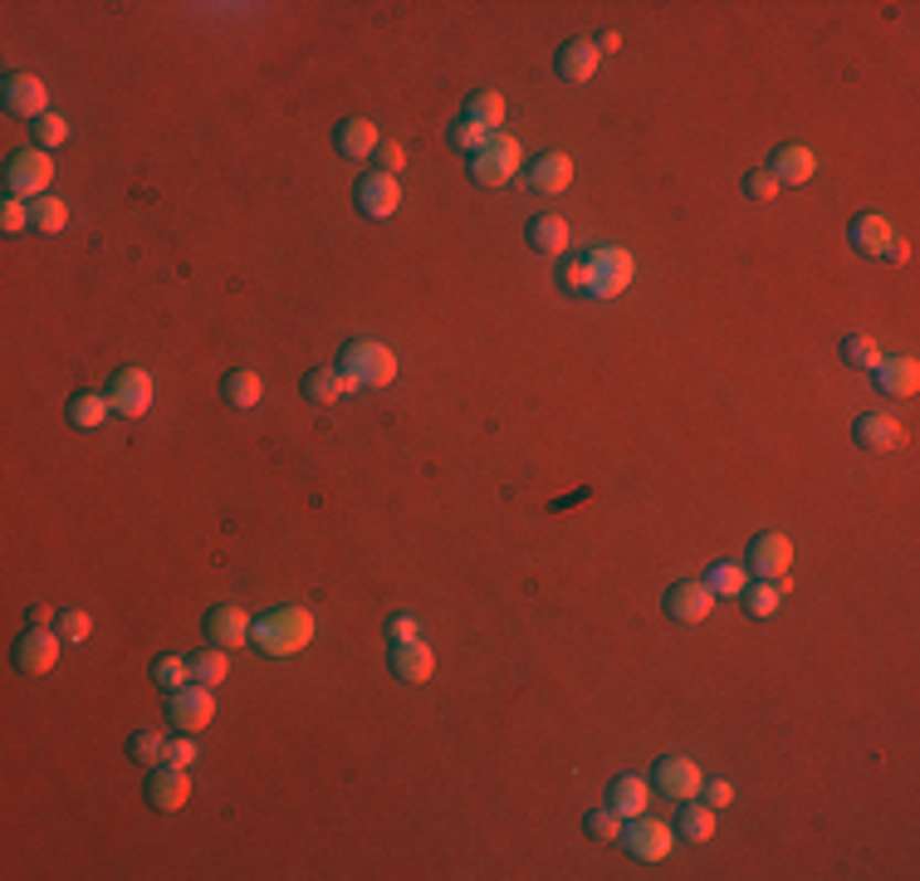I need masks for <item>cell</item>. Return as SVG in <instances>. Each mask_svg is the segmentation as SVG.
<instances>
[{"label":"cell","instance_id":"1","mask_svg":"<svg viewBox=\"0 0 920 881\" xmlns=\"http://www.w3.org/2000/svg\"><path fill=\"white\" fill-rule=\"evenodd\" d=\"M250 641H255L265 657H294L314 641V613L299 603H284V607H269L255 627H250Z\"/></svg>","mask_w":920,"mask_h":881},{"label":"cell","instance_id":"2","mask_svg":"<svg viewBox=\"0 0 920 881\" xmlns=\"http://www.w3.org/2000/svg\"><path fill=\"white\" fill-rule=\"evenodd\" d=\"M847 241H852V251L867 255V259H886V265L906 259V235L891 225V216H877V211H861V216H852Z\"/></svg>","mask_w":920,"mask_h":881},{"label":"cell","instance_id":"3","mask_svg":"<svg viewBox=\"0 0 920 881\" xmlns=\"http://www.w3.org/2000/svg\"><path fill=\"white\" fill-rule=\"evenodd\" d=\"M583 259H588V275H593V285H588L593 299H617L632 285V275H637V259H632V251H622V245H588Z\"/></svg>","mask_w":920,"mask_h":881},{"label":"cell","instance_id":"4","mask_svg":"<svg viewBox=\"0 0 920 881\" xmlns=\"http://www.w3.org/2000/svg\"><path fill=\"white\" fill-rule=\"evenodd\" d=\"M519 167H525V152H519V138H509V132H490V142L470 157V177L480 187H509L519 177Z\"/></svg>","mask_w":920,"mask_h":881},{"label":"cell","instance_id":"5","mask_svg":"<svg viewBox=\"0 0 920 881\" xmlns=\"http://www.w3.org/2000/svg\"><path fill=\"white\" fill-rule=\"evenodd\" d=\"M338 368L353 372L362 388H388L396 378V353L388 343H372V338H353V343H343V353H338Z\"/></svg>","mask_w":920,"mask_h":881},{"label":"cell","instance_id":"6","mask_svg":"<svg viewBox=\"0 0 920 881\" xmlns=\"http://www.w3.org/2000/svg\"><path fill=\"white\" fill-rule=\"evenodd\" d=\"M54 182V157L44 147H20L6 167V197H25V201H40L44 191Z\"/></svg>","mask_w":920,"mask_h":881},{"label":"cell","instance_id":"7","mask_svg":"<svg viewBox=\"0 0 920 881\" xmlns=\"http://www.w3.org/2000/svg\"><path fill=\"white\" fill-rule=\"evenodd\" d=\"M167 720H172L181 734L207 730L211 720H215V686L187 681L181 691H172V700H167Z\"/></svg>","mask_w":920,"mask_h":881},{"label":"cell","instance_id":"8","mask_svg":"<svg viewBox=\"0 0 920 881\" xmlns=\"http://www.w3.org/2000/svg\"><path fill=\"white\" fill-rule=\"evenodd\" d=\"M622 847H627L637 862H666L672 857V847H676V828H666L662 818H632L627 828H622V838H617Z\"/></svg>","mask_w":920,"mask_h":881},{"label":"cell","instance_id":"9","mask_svg":"<svg viewBox=\"0 0 920 881\" xmlns=\"http://www.w3.org/2000/svg\"><path fill=\"white\" fill-rule=\"evenodd\" d=\"M157 388H152V372L142 368H118L108 378V402L118 416H147V406H152Z\"/></svg>","mask_w":920,"mask_h":881},{"label":"cell","instance_id":"10","mask_svg":"<svg viewBox=\"0 0 920 881\" xmlns=\"http://www.w3.org/2000/svg\"><path fill=\"white\" fill-rule=\"evenodd\" d=\"M10 661H15L20 676H44L54 671V661H60V631L50 627H25V637H15V651H10Z\"/></svg>","mask_w":920,"mask_h":881},{"label":"cell","instance_id":"11","mask_svg":"<svg viewBox=\"0 0 920 881\" xmlns=\"http://www.w3.org/2000/svg\"><path fill=\"white\" fill-rule=\"evenodd\" d=\"M793 563V544L789 534H779V529H764V534H754V544L744 553V569L754 573V579H783Z\"/></svg>","mask_w":920,"mask_h":881},{"label":"cell","instance_id":"12","mask_svg":"<svg viewBox=\"0 0 920 881\" xmlns=\"http://www.w3.org/2000/svg\"><path fill=\"white\" fill-rule=\"evenodd\" d=\"M142 798H147L152 808H162V813L187 808V798H191V778H187V769H177V764H157V769H147Z\"/></svg>","mask_w":920,"mask_h":881},{"label":"cell","instance_id":"13","mask_svg":"<svg viewBox=\"0 0 920 881\" xmlns=\"http://www.w3.org/2000/svg\"><path fill=\"white\" fill-rule=\"evenodd\" d=\"M358 211L368 221H392L396 211H402V187H396V177L388 172H368L358 182Z\"/></svg>","mask_w":920,"mask_h":881},{"label":"cell","instance_id":"14","mask_svg":"<svg viewBox=\"0 0 920 881\" xmlns=\"http://www.w3.org/2000/svg\"><path fill=\"white\" fill-rule=\"evenodd\" d=\"M0 98H6V108L15 113V118H30V123H40L44 113H50V88H44L35 74H10Z\"/></svg>","mask_w":920,"mask_h":881},{"label":"cell","instance_id":"15","mask_svg":"<svg viewBox=\"0 0 920 881\" xmlns=\"http://www.w3.org/2000/svg\"><path fill=\"white\" fill-rule=\"evenodd\" d=\"M666 613H672L676 623H706V617L715 613V593H710V583H706V579H686V583H676L672 593H666Z\"/></svg>","mask_w":920,"mask_h":881},{"label":"cell","instance_id":"16","mask_svg":"<svg viewBox=\"0 0 920 881\" xmlns=\"http://www.w3.org/2000/svg\"><path fill=\"white\" fill-rule=\"evenodd\" d=\"M392 676L406 686H426L431 676H436V651H431L422 637L392 641Z\"/></svg>","mask_w":920,"mask_h":881},{"label":"cell","instance_id":"17","mask_svg":"<svg viewBox=\"0 0 920 881\" xmlns=\"http://www.w3.org/2000/svg\"><path fill=\"white\" fill-rule=\"evenodd\" d=\"M700 784H706V774H700L696 760H680V754H672V760L656 764V788H662L666 798H676V804L700 798Z\"/></svg>","mask_w":920,"mask_h":881},{"label":"cell","instance_id":"18","mask_svg":"<svg viewBox=\"0 0 920 881\" xmlns=\"http://www.w3.org/2000/svg\"><path fill=\"white\" fill-rule=\"evenodd\" d=\"M250 613L245 607H235V603H221V607H211L207 613V641L211 647H225V651H235V647H245L250 641Z\"/></svg>","mask_w":920,"mask_h":881},{"label":"cell","instance_id":"19","mask_svg":"<svg viewBox=\"0 0 920 881\" xmlns=\"http://www.w3.org/2000/svg\"><path fill=\"white\" fill-rule=\"evenodd\" d=\"M871 382H877V392H886V397H916L920 392V363L911 353L881 358V363L871 368Z\"/></svg>","mask_w":920,"mask_h":881},{"label":"cell","instance_id":"20","mask_svg":"<svg viewBox=\"0 0 920 881\" xmlns=\"http://www.w3.org/2000/svg\"><path fill=\"white\" fill-rule=\"evenodd\" d=\"M901 436L906 432L891 412H867V416H857V426H852V440H857L861 450H896Z\"/></svg>","mask_w":920,"mask_h":881},{"label":"cell","instance_id":"21","mask_svg":"<svg viewBox=\"0 0 920 881\" xmlns=\"http://www.w3.org/2000/svg\"><path fill=\"white\" fill-rule=\"evenodd\" d=\"M362 388V382L353 378V372H343V368H314L309 378H304V397L309 402H343V397H353V392Z\"/></svg>","mask_w":920,"mask_h":881},{"label":"cell","instance_id":"22","mask_svg":"<svg viewBox=\"0 0 920 881\" xmlns=\"http://www.w3.org/2000/svg\"><path fill=\"white\" fill-rule=\"evenodd\" d=\"M378 142H382V132H378V123H368V118H343L334 128V147L343 157H353V162H368V157L378 152Z\"/></svg>","mask_w":920,"mask_h":881},{"label":"cell","instance_id":"23","mask_svg":"<svg viewBox=\"0 0 920 881\" xmlns=\"http://www.w3.org/2000/svg\"><path fill=\"white\" fill-rule=\"evenodd\" d=\"M769 172L779 177V187H803V182H813V172H817V157H813V147H803V142H789V147H779V152H774V162H769Z\"/></svg>","mask_w":920,"mask_h":881},{"label":"cell","instance_id":"24","mask_svg":"<svg viewBox=\"0 0 920 881\" xmlns=\"http://www.w3.org/2000/svg\"><path fill=\"white\" fill-rule=\"evenodd\" d=\"M529 187L543 191V197H559V191L573 187V157L568 152H543L539 162H529Z\"/></svg>","mask_w":920,"mask_h":881},{"label":"cell","instance_id":"25","mask_svg":"<svg viewBox=\"0 0 920 881\" xmlns=\"http://www.w3.org/2000/svg\"><path fill=\"white\" fill-rule=\"evenodd\" d=\"M598 74V44L593 40H568L559 50V78L563 84H588Z\"/></svg>","mask_w":920,"mask_h":881},{"label":"cell","instance_id":"26","mask_svg":"<svg viewBox=\"0 0 920 881\" xmlns=\"http://www.w3.org/2000/svg\"><path fill=\"white\" fill-rule=\"evenodd\" d=\"M525 241H529V251H539V255H563L568 251V221L553 216V211H543V216H533L525 225Z\"/></svg>","mask_w":920,"mask_h":881},{"label":"cell","instance_id":"27","mask_svg":"<svg viewBox=\"0 0 920 881\" xmlns=\"http://www.w3.org/2000/svg\"><path fill=\"white\" fill-rule=\"evenodd\" d=\"M607 794H612V808H617L622 818H642L646 804H652V788H646L642 774H617Z\"/></svg>","mask_w":920,"mask_h":881},{"label":"cell","instance_id":"28","mask_svg":"<svg viewBox=\"0 0 920 881\" xmlns=\"http://www.w3.org/2000/svg\"><path fill=\"white\" fill-rule=\"evenodd\" d=\"M221 397L231 402L235 412H250V406H260V397H265V382H260V372L235 368V372L221 378Z\"/></svg>","mask_w":920,"mask_h":881},{"label":"cell","instance_id":"29","mask_svg":"<svg viewBox=\"0 0 920 881\" xmlns=\"http://www.w3.org/2000/svg\"><path fill=\"white\" fill-rule=\"evenodd\" d=\"M108 412H113L108 392H78V397H70V406H64L70 426H78V432H98V426L108 422Z\"/></svg>","mask_w":920,"mask_h":881},{"label":"cell","instance_id":"30","mask_svg":"<svg viewBox=\"0 0 920 881\" xmlns=\"http://www.w3.org/2000/svg\"><path fill=\"white\" fill-rule=\"evenodd\" d=\"M783 593H789V583H783V579H759V583H749L740 597H744L749 617H774L783 607Z\"/></svg>","mask_w":920,"mask_h":881},{"label":"cell","instance_id":"31","mask_svg":"<svg viewBox=\"0 0 920 881\" xmlns=\"http://www.w3.org/2000/svg\"><path fill=\"white\" fill-rule=\"evenodd\" d=\"M505 94H495V88H475L470 94V104H465V118H475L480 128H490V132H499L505 128Z\"/></svg>","mask_w":920,"mask_h":881},{"label":"cell","instance_id":"32","mask_svg":"<svg viewBox=\"0 0 920 881\" xmlns=\"http://www.w3.org/2000/svg\"><path fill=\"white\" fill-rule=\"evenodd\" d=\"M706 583H710V593L715 597H740L744 587H749V569L740 559H720L715 569L706 573Z\"/></svg>","mask_w":920,"mask_h":881},{"label":"cell","instance_id":"33","mask_svg":"<svg viewBox=\"0 0 920 881\" xmlns=\"http://www.w3.org/2000/svg\"><path fill=\"white\" fill-rule=\"evenodd\" d=\"M680 838L690 842H710L715 838V808L700 804V798H686V808H680Z\"/></svg>","mask_w":920,"mask_h":881},{"label":"cell","instance_id":"34","mask_svg":"<svg viewBox=\"0 0 920 881\" xmlns=\"http://www.w3.org/2000/svg\"><path fill=\"white\" fill-rule=\"evenodd\" d=\"M225 676H231V657H225V647H211V641H207V651H197V657H191V681L225 686Z\"/></svg>","mask_w":920,"mask_h":881},{"label":"cell","instance_id":"35","mask_svg":"<svg viewBox=\"0 0 920 881\" xmlns=\"http://www.w3.org/2000/svg\"><path fill=\"white\" fill-rule=\"evenodd\" d=\"M30 225H35L40 235H60L64 225H70V206H64L60 197H40V201H30Z\"/></svg>","mask_w":920,"mask_h":881},{"label":"cell","instance_id":"36","mask_svg":"<svg viewBox=\"0 0 920 881\" xmlns=\"http://www.w3.org/2000/svg\"><path fill=\"white\" fill-rule=\"evenodd\" d=\"M622 828H627V818H622V813L612 808V804H607V808H593V813L583 818V832H588L593 842H617V838H622Z\"/></svg>","mask_w":920,"mask_h":881},{"label":"cell","instance_id":"37","mask_svg":"<svg viewBox=\"0 0 920 881\" xmlns=\"http://www.w3.org/2000/svg\"><path fill=\"white\" fill-rule=\"evenodd\" d=\"M128 760L147 764V769H157V764H167V740L157 730H138L128 740Z\"/></svg>","mask_w":920,"mask_h":881},{"label":"cell","instance_id":"38","mask_svg":"<svg viewBox=\"0 0 920 881\" xmlns=\"http://www.w3.org/2000/svg\"><path fill=\"white\" fill-rule=\"evenodd\" d=\"M446 142L456 147V152H465V157H475V152H480L485 142H490V128H480V123H475V118H461V123H451Z\"/></svg>","mask_w":920,"mask_h":881},{"label":"cell","instance_id":"39","mask_svg":"<svg viewBox=\"0 0 920 881\" xmlns=\"http://www.w3.org/2000/svg\"><path fill=\"white\" fill-rule=\"evenodd\" d=\"M843 358L852 368H877L881 363V348H877V338H867V333H852V338H843Z\"/></svg>","mask_w":920,"mask_h":881},{"label":"cell","instance_id":"40","mask_svg":"<svg viewBox=\"0 0 920 881\" xmlns=\"http://www.w3.org/2000/svg\"><path fill=\"white\" fill-rule=\"evenodd\" d=\"M152 676H157V686H162V691H181V686L191 681V661L187 657H157Z\"/></svg>","mask_w":920,"mask_h":881},{"label":"cell","instance_id":"41","mask_svg":"<svg viewBox=\"0 0 920 881\" xmlns=\"http://www.w3.org/2000/svg\"><path fill=\"white\" fill-rule=\"evenodd\" d=\"M54 631L70 637V641H88V637H94V617H88L84 607H64V613L54 617Z\"/></svg>","mask_w":920,"mask_h":881},{"label":"cell","instance_id":"42","mask_svg":"<svg viewBox=\"0 0 920 881\" xmlns=\"http://www.w3.org/2000/svg\"><path fill=\"white\" fill-rule=\"evenodd\" d=\"M559 285H563L568 294H588L593 275H588V259H583V255H563V259H559Z\"/></svg>","mask_w":920,"mask_h":881},{"label":"cell","instance_id":"43","mask_svg":"<svg viewBox=\"0 0 920 881\" xmlns=\"http://www.w3.org/2000/svg\"><path fill=\"white\" fill-rule=\"evenodd\" d=\"M60 142H70V118H60V113H44V118L35 123V147H60Z\"/></svg>","mask_w":920,"mask_h":881},{"label":"cell","instance_id":"44","mask_svg":"<svg viewBox=\"0 0 920 881\" xmlns=\"http://www.w3.org/2000/svg\"><path fill=\"white\" fill-rule=\"evenodd\" d=\"M25 225H30V201L25 197H6V201H0V231L20 235Z\"/></svg>","mask_w":920,"mask_h":881},{"label":"cell","instance_id":"45","mask_svg":"<svg viewBox=\"0 0 920 881\" xmlns=\"http://www.w3.org/2000/svg\"><path fill=\"white\" fill-rule=\"evenodd\" d=\"M744 197L749 201H774L779 197V177L769 172V167H754V172L744 177Z\"/></svg>","mask_w":920,"mask_h":881},{"label":"cell","instance_id":"46","mask_svg":"<svg viewBox=\"0 0 920 881\" xmlns=\"http://www.w3.org/2000/svg\"><path fill=\"white\" fill-rule=\"evenodd\" d=\"M201 760L197 740L191 734H181V740H167V764H177V769H191V764Z\"/></svg>","mask_w":920,"mask_h":881},{"label":"cell","instance_id":"47","mask_svg":"<svg viewBox=\"0 0 920 881\" xmlns=\"http://www.w3.org/2000/svg\"><path fill=\"white\" fill-rule=\"evenodd\" d=\"M372 162H378V172H388L396 177V167L406 162V152H402V142H392V138H382L378 142V152H372Z\"/></svg>","mask_w":920,"mask_h":881},{"label":"cell","instance_id":"48","mask_svg":"<svg viewBox=\"0 0 920 881\" xmlns=\"http://www.w3.org/2000/svg\"><path fill=\"white\" fill-rule=\"evenodd\" d=\"M700 794H706L710 808H730L734 804V788L725 784V778H706V784H700Z\"/></svg>","mask_w":920,"mask_h":881},{"label":"cell","instance_id":"49","mask_svg":"<svg viewBox=\"0 0 920 881\" xmlns=\"http://www.w3.org/2000/svg\"><path fill=\"white\" fill-rule=\"evenodd\" d=\"M388 637L392 641H412V637H422V623H416L412 613H396L392 623H388Z\"/></svg>","mask_w":920,"mask_h":881},{"label":"cell","instance_id":"50","mask_svg":"<svg viewBox=\"0 0 920 881\" xmlns=\"http://www.w3.org/2000/svg\"><path fill=\"white\" fill-rule=\"evenodd\" d=\"M593 44H598V54H607V50H622V35H617V30H602Z\"/></svg>","mask_w":920,"mask_h":881},{"label":"cell","instance_id":"51","mask_svg":"<svg viewBox=\"0 0 920 881\" xmlns=\"http://www.w3.org/2000/svg\"><path fill=\"white\" fill-rule=\"evenodd\" d=\"M25 617H30V627H50V623H54V613H50V607H44V603H35V607H30Z\"/></svg>","mask_w":920,"mask_h":881}]
</instances>
